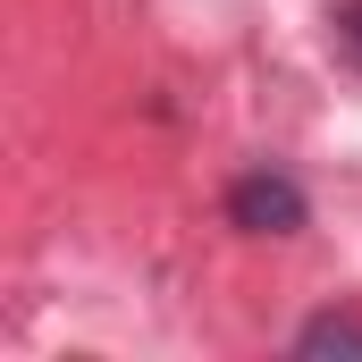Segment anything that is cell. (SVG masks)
I'll list each match as a JSON object with an SVG mask.
<instances>
[{
	"mask_svg": "<svg viewBox=\"0 0 362 362\" xmlns=\"http://www.w3.org/2000/svg\"><path fill=\"white\" fill-rule=\"evenodd\" d=\"M303 219H312L303 185L278 177V169H245V177L228 185V228H245V236H295Z\"/></svg>",
	"mask_w": 362,
	"mask_h": 362,
	"instance_id": "1",
	"label": "cell"
},
{
	"mask_svg": "<svg viewBox=\"0 0 362 362\" xmlns=\"http://www.w3.org/2000/svg\"><path fill=\"white\" fill-rule=\"evenodd\" d=\"M295 354H362V312H312L303 329H295Z\"/></svg>",
	"mask_w": 362,
	"mask_h": 362,
	"instance_id": "2",
	"label": "cell"
},
{
	"mask_svg": "<svg viewBox=\"0 0 362 362\" xmlns=\"http://www.w3.org/2000/svg\"><path fill=\"white\" fill-rule=\"evenodd\" d=\"M337 51L362 68V0H346V8H337Z\"/></svg>",
	"mask_w": 362,
	"mask_h": 362,
	"instance_id": "3",
	"label": "cell"
}]
</instances>
